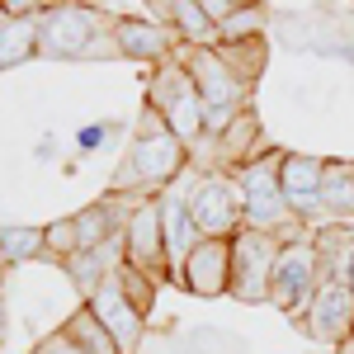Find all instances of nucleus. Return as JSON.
I'll list each match as a JSON object with an SVG mask.
<instances>
[{
    "label": "nucleus",
    "instance_id": "nucleus-1",
    "mask_svg": "<svg viewBox=\"0 0 354 354\" xmlns=\"http://www.w3.org/2000/svg\"><path fill=\"white\" fill-rule=\"evenodd\" d=\"M189 170V147L165 128V118L151 104H142L133 123L128 156L109 175V194H137V198H161L180 175Z\"/></svg>",
    "mask_w": 354,
    "mask_h": 354
},
{
    "label": "nucleus",
    "instance_id": "nucleus-2",
    "mask_svg": "<svg viewBox=\"0 0 354 354\" xmlns=\"http://www.w3.org/2000/svg\"><path fill=\"white\" fill-rule=\"evenodd\" d=\"M283 156L288 151H265V156L245 161L236 170V185H241V198H245V227L250 232H270V236H279V241L288 245V241L312 236V227H302L298 213L283 198V180H279Z\"/></svg>",
    "mask_w": 354,
    "mask_h": 354
},
{
    "label": "nucleus",
    "instance_id": "nucleus-3",
    "mask_svg": "<svg viewBox=\"0 0 354 354\" xmlns=\"http://www.w3.org/2000/svg\"><path fill=\"white\" fill-rule=\"evenodd\" d=\"M109 10L95 5H48L38 15V57L76 62V57H118Z\"/></svg>",
    "mask_w": 354,
    "mask_h": 354
},
{
    "label": "nucleus",
    "instance_id": "nucleus-4",
    "mask_svg": "<svg viewBox=\"0 0 354 354\" xmlns=\"http://www.w3.org/2000/svg\"><path fill=\"white\" fill-rule=\"evenodd\" d=\"M147 104L161 113L165 128L180 137L185 147H194V142L203 137L208 104H203V95H198L194 76L180 66V62H165V66H156V81H151V90H147Z\"/></svg>",
    "mask_w": 354,
    "mask_h": 354
},
{
    "label": "nucleus",
    "instance_id": "nucleus-5",
    "mask_svg": "<svg viewBox=\"0 0 354 354\" xmlns=\"http://www.w3.org/2000/svg\"><path fill=\"white\" fill-rule=\"evenodd\" d=\"M185 198L203 241H232L245 227V198L236 175H198L194 185H185Z\"/></svg>",
    "mask_w": 354,
    "mask_h": 354
},
{
    "label": "nucleus",
    "instance_id": "nucleus-6",
    "mask_svg": "<svg viewBox=\"0 0 354 354\" xmlns=\"http://www.w3.org/2000/svg\"><path fill=\"white\" fill-rule=\"evenodd\" d=\"M322 283H326V279H322V260H317L312 236L288 241V245H283V255H279V265H274L270 307L288 312V317L298 322V317H307V307H312V298H317Z\"/></svg>",
    "mask_w": 354,
    "mask_h": 354
},
{
    "label": "nucleus",
    "instance_id": "nucleus-7",
    "mask_svg": "<svg viewBox=\"0 0 354 354\" xmlns=\"http://www.w3.org/2000/svg\"><path fill=\"white\" fill-rule=\"evenodd\" d=\"M283 255V241L270 232H250L241 227L232 236V298L236 302H270V283H274V265Z\"/></svg>",
    "mask_w": 354,
    "mask_h": 354
},
{
    "label": "nucleus",
    "instance_id": "nucleus-8",
    "mask_svg": "<svg viewBox=\"0 0 354 354\" xmlns=\"http://www.w3.org/2000/svg\"><path fill=\"white\" fill-rule=\"evenodd\" d=\"M175 62L194 76V85H198V95H203L208 109H250V85L232 71V62L218 48H189V43H180Z\"/></svg>",
    "mask_w": 354,
    "mask_h": 354
},
{
    "label": "nucleus",
    "instance_id": "nucleus-9",
    "mask_svg": "<svg viewBox=\"0 0 354 354\" xmlns=\"http://www.w3.org/2000/svg\"><path fill=\"white\" fill-rule=\"evenodd\" d=\"M123 245H128V265L137 274H147L156 288L170 279V255H165V227H161V198H142L137 203L133 222L123 232Z\"/></svg>",
    "mask_w": 354,
    "mask_h": 354
},
{
    "label": "nucleus",
    "instance_id": "nucleus-10",
    "mask_svg": "<svg viewBox=\"0 0 354 354\" xmlns=\"http://www.w3.org/2000/svg\"><path fill=\"white\" fill-rule=\"evenodd\" d=\"M293 326L307 335V340H322V345H345L354 335V293L350 283H340V279H326L322 288H317V298L307 307V317H298Z\"/></svg>",
    "mask_w": 354,
    "mask_h": 354
},
{
    "label": "nucleus",
    "instance_id": "nucleus-11",
    "mask_svg": "<svg viewBox=\"0 0 354 354\" xmlns=\"http://www.w3.org/2000/svg\"><path fill=\"white\" fill-rule=\"evenodd\" d=\"M85 307L95 312V322H100V326L109 330V340L118 345V354H137L142 335H147V317L128 302L123 283H118V274H113L109 283H100V288L85 298Z\"/></svg>",
    "mask_w": 354,
    "mask_h": 354
},
{
    "label": "nucleus",
    "instance_id": "nucleus-12",
    "mask_svg": "<svg viewBox=\"0 0 354 354\" xmlns=\"http://www.w3.org/2000/svg\"><path fill=\"white\" fill-rule=\"evenodd\" d=\"M279 180H283V198H288V208L298 213L302 227H322V180H326V161H322V156L288 151Z\"/></svg>",
    "mask_w": 354,
    "mask_h": 354
},
{
    "label": "nucleus",
    "instance_id": "nucleus-13",
    "mask_svg": "<svg viewBox=\"0 0 354 354\" xmlns=\"http://www.w3.org/2000/svg\"><path fill=\"white\" fill-rule=\"evenodd\" d=\"M194 298H222L232 293V241H198L175 279Z\"/></svg>",
    "mask_w": 354,
    "mask_h": 354
},
{
    "label": "nucleus",
    "instance_id": "nucleus-14",
    "mask_svg": "<svg viewBox=\"0 0 354 354\" xmlns=\"http://www.w3.org/2000/svg\"><path fill=\"white\" fill-rule=\"evenodd\" d=\"M113 48L118 57H133V62H175L180 53V33L165 24V19H113Z\"/></svg>",
    "mask_w": 354,
    "mask_h": 354
},
{
    "label": "nucleus",
    "instance_id": "nucleus-15",
    "mask_svg": "<svg viewBox=\"0 0 354 354\" xmlns=\"http://www.w3.org/2000/svg\"><path fill=\"white\" fill-rule=\"evenodd\" d=\"M161 227H165V255H170V279H180L189 250L203 236L194 227V213H189V198H185V185H170L161 194Z\"/></svg>",
    "mask_w": 354,
    "mask_h": 354
},
{
    "label": "nucleus",
    "instance_id": "nucleus-16",
    "mask_svg": "<svg viewBox=\"0 0 354 354\" xmlns=\"http://www.w3.org/2000/svg\"><path fill=\"white\" fill-rule=\"evenodd\" d=\"M312 245H317V260H322V279H340V283H350L354 222H322V227H312Z\"/></svg>",
    "mask_w": 354,
    "mask_h": 354
},
{
    "label": "nucleus",
    "instance_id": "nucleus-17",
    "mask_svg": "<svg viewBox=\"0 0 354 354\" xmlns=\"http://www.w3.org/2000/svg\"><path fill=\"white\" fill-rule=\"evenodd\" d=\"M151 15H165V24L180 33V43H189V48H218V24L208 19L203 0H170V5H151Z\"/></svg>",
    "mask_w": 354,
    "mask_h": 354
},
{
    "label": "nucleus",
    "instance_id": "nucleus-18",
    "mask_svg": "<svg viewBox=\"0 0 354 354\" xmlns=\"http://www.w3.org/2000/svg\"><path fill=\"white\" fill-rule=\"evenodd\" d=\"M322 222H354V165L326 161V180H322Z\"/></svg>",
    "mask_w": 354,
    "mask_h": 354
},
{
    "label": "nucleus",
    "instance_id": "nucleus-19",
    "mask_svg": "<svg viewBox=\"0 0 354 354\" xmlns=\"http://www.w3.org/2000/svg\"><path fill=\"white\" fill-rule=\"evenodd\" d=\"M38 57V15L33 19H5L0 15V66H19Z\"/></svg>",
    "mask_w": 354,
    "mask_h": 354
},
{
    "label": "nucleus",
    "instance_id": "nucleus-20",
    "mask_svg": "<svg viewBox=\"0 0 354 354\" xmlns=\"http://www.w3.org/2000/svg\"><path fill=\"white\" fill-rule=\"evenodd\" d=\"M62 335H66L81 354H118V345L109 340V330L95 322V312H90V307H81L71 322H62Z\"/></svg>",
    "mask_w": 354,
    "mask_h": 354
},
{
    "label": "nucleus",
    "instance_id": "nucleus-21",
    "mask_svg": "<svg viewBox=\"0 0 354 354\" xmlns=\"http://www.w3.org/2000/svg\"><path fill=\"white\" fill-rule=\"evenodd\" d=\"M38 255H48L43 227H0V265H24Z\"/></svg>",
    "mask_w": 354,
    "mask_h": 354
},
{
    "label": "nucleus",
    "instance_id": "nucleus-22",
    "mask_svg": "<svg viewBox=\"0 0 354 354\" xmlns=\"http://www.w3.org/2000/svg\"><path fill=\"white\" fill-rule=\"evenodd\" d=\"M218 53L232 62V71H236L245 85L260 81V71H265V38H245V43H218Z\"/></svg>",
    "mask_w": 354,
    "mask_h": 354
},
{
    "label": "nucleus",
    "instance_id": "nucleus-23",
    "mask_svg": "<svg viewBox=\"0 0 354 354\" xmlns=\"http://www.w3.org/2000/svg\"><path fill=\"white\" fill-rule=\"evenodd\" d=\"M260 15H265L260 5H236V10L218 24V43H245V38H260V28H265Z\"/></svg>",
    "mask_w": 354,
    "mask_h": 354
},
{
    "label": "nucleus",
    "instance_id": "nucleus-24",
    "mask_svg": "<svg viewBox=\"0 0 354 354\" xmlns=\"http://www.w3.org/2000/svg\"><path fill=\"white\" fill-rule=\"evenodd\" d=\"M43 236H48V255H57L62 265L71 260V255H81V232H76V218H57L43 227Z\"/></svg>",
    "mask_w": 354,
    "mask_h": 354
},
{
    "label": "nucleus",
    "instance_id": "nucleus-25",
    "mask_svg": "<svg viewBox=\"0 0 354 354\" xmlns=\"http://www.w3.org/2000/svg\"><path fill=\"white\" fill-rule=\"evenodd\" d=\"M118 283H123V293H128V302H133L137 312L147 317V312H151V302H156V283H151L147 274H137L133 265H123V270H118Z\"/></svg>",
    "mask_w": 354,
    "mask_h": 354
},
{
    "label": "nucleus",
    "instance_id": "nucleus-26",
    "mask_svg": "<svg viewBox=\"0 0 354 354\" xmlns=\"http://www.w3.org/2000/svg\"><path fill=\"white\" fill-rule=\"evenodd\" d=\"M109 133H113L109 123H85L81 133H76V142H81L85 151H95V147H104V142H109Z\"/></svg>",
    "mask_w": 354,
    "mask_h": 354
},
{
    "label": "nucleus",
    "instance_id": "nucleus-27",
    "mask_svg": "<svg viewBox=\"0 0 354 354\" xmlns=\"http://www.w3.org/2000/svg\"><path fill=\"white\" fill-rule=\"evenodd\" d=\"M33 354H81V350H76V345H71L62 330H53V335H48V340H43V345H38Z\"/></svg>",
    "mask_w": 354,
    "mask_h": 354
},
{
    "label": "nucleus",
    "instance_id": "nucleus-28",
    "mask_svg": "<svg viewBox=\"0 0 354 354\" xmlns=\"http://www.w3.org/2000/svg\"><path fill=\"white\" fill-rule=\"evenodd\" d=\"M5 330H10V312H5V298H0V345H5Z\"/></svg>",
    "mask_w": 354,
    "mask_h": 354
},
{
    "label": "nucleus",
    "instance_id": "nucleus-29",
    "mask_svg": "<svg viewBox=\"0 0 354 354\" xmlns=\"http://www.w3.org/2000/svg\"><path fill=\"white\" fill-rule=\"evenodd\" d=\"M335 354H354V335H350V340H345V345H340Z\"/></svg>",
    "mask_w": 354,
    "mask_h": 354
},
{
    "label": "nucleus",
    "instance_id": "nucleus-30",
    "mask_svg": "<svg viewBox=\"0 0 354 354\" xmlns=\"http://www.w3.org/2000/svg\"><path fill=\"white\" fill-rule=\"evenodd\" d=\"M350 293H354V265H350Z\"/></svg>",
    "mask_w": 354,
    "mask_h": 354
}]
</instances>
